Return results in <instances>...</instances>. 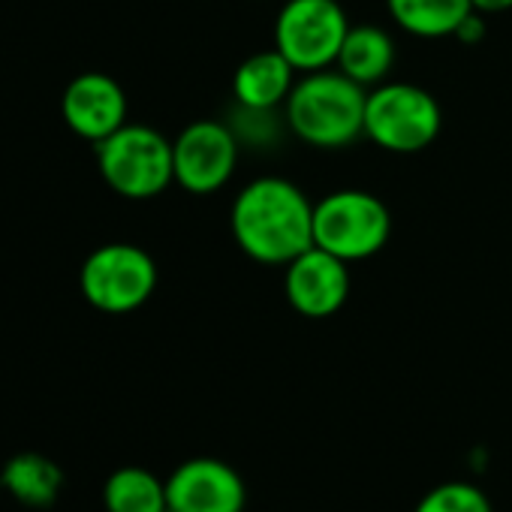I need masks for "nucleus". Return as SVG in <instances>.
Here are the masks:
<instances>
[{
	"instance_id": "obj_6",
	"label": "nucleus",
	"mask_w": 512,
	"mask_h": 512,
	"mask_svg": "<svg viewBox=\"0 0 512 512\" xmlns=\"http://www.w3.org/2000/svg\"><path fill=\"white\" fill-rule=\"evenodd\" d=\"M79 290L85 302L103 314L139 311L157 290V263L139 244H103L82 263Z\"/></svg>"
},
{
	"instance_id": "obj_3",
	"label": "nucleus",
	"mask_w": 512,
	"mask_h": 512,
	"mask_svg": "<svg viewBox=\"0 0 512 512\" xmlns=\"http://www.w3.org/2000/svg\"><path fill=\"white\" fill-rule=\"evenodd\" d=\"M97 166L124 199H154L175 181L172 142L148 124H124L97 142Z\"/></svg>"
},
{
	"instance_id": "obj_7",
	"label": "nucleus",
	"mask_w": 512,
	"mask_h": 512,
	"mask_svg": "<svg viewBox=\"0 0 512 512\" xmlns=\"http://www.w3.org/2000/svg\"><path fill=\"white\" fill-rule=\"evenodd\" d=\"M347 31L338 0H287L275 22V49L299 73H317L338 61Z\"/></svg>"
},
{
	"instance_id": "obj_19",
	"label": "nucleus",
	"mask_w": 512,
	"mask_h": 512,
	"mask_svg": "<svg viewBox=\"0 0 512 512\" xmlns=\"http://www.w3.org/2000/svg\"><path fill=\"white\" fill-rule=\"evenodd\" d=\"M473 10L482 13V16H497V13H506L512 10V0H470Z\"/></svg>"
},
{
	"instance_id": "obj_13",
	"label": "nucleus",
	"mask_w": 512,
	"mask_h": 512,
	"mask_svg": "<svg viewBox=\"0 0 512 512\" xmlns=\"http://www.w3.org/2000/svg\"><path fill=\"white\" fill-rule=\"evenodd\" d=\"M335 64L362 88H377L395 67V40L380 25H350Z\"/></svg>"
},
{
	"instance_id": "obj_8",
	"label": "nucleus",
	"mask_w": 512,
	"mask_h": 512,
	"mask_svg": "<svg viewBox=\"0 0 512 512\" xmlns=\"http://www.w3.org/2000/svg\"><path fill=\"white\" fill-rule=\"evenodd\" d=\"M175 181L196 196L220 190L238 163V142L220 121H193L172 142Z\"/></svg>"
},
{
	"instance_id": "obj_12",
	"label": "nucleus",
	"mask_w": 512,
	"mask_h": 512,
	"mask_svg": "<svg viewBox=\"0 0 512 512\" xmlns=\"http://www.w3.org/2000/svg\"><path fill=\"white\" fill-rule=\"evenodd\" d=\"M299 70L278 52H256L244 58L232 76V94L235 100L250 112H269L281 103H287Z\"/></svg>"
},
{
	"instance_id": "obj_1",
	"label": "nucleus",
	"mask_w": 512,
	"mask_h": 512,
	"mask_svg": "<svg viewBox=\"0 0 512 512\" xmlns=\"http://www.w3.org/2000/svg\"><path fill=\"white\" fill-rule=\"evenodd\" d=\"M229 226L250 260L290 266L314 247V202L287 178H256L235 196Z\"/></svg>"
},
{
	"instance_id": "obj_5",
	"label": "nucleus",
	"mask_w": 512,
	"mask_h": 512,
	"mask_svg": "<svg viewBox=\"0 0 512 512\" xmlns=\"http://www.w3.org/2000/svg\"><path fill=\"white\" fill-rule=\"evenodd\" d=\"M443 127L440 103L419 85L389 82L368 91L365 136L392 154L425 151Z\"/></svg>"
},
{
	"instance_id": "obj_14",
	"label": "nucleus",
	"mask_w": 512,
	"mask_h": 512,
	"mask_svg": "<svg viewBox=\"0 0 512 512\" xmlns=\"http://www.w3.org/2000/svg\"><path fill=\"white\" fill-rule=\"evenodd\" d=\"M395 25L422 40L455 37L461 22L473 13L470 0H386Z\"/></svg>"
},
{
	"instance_id": "obj_10",
	"label": "nucleus",
	"mask_w": 512,
	"mask_h": 512,
	"mask_svg": "<svg viewBox=\"0 0 512 512\" xmlns=\"http://www.w3.org/2000/svg\"><path fill=\"white\" fill-rule=\"evenodd\" d=\"M169 512H244L247 485L220 458H190L166 479Z\"/></svg>"
},
{
	"instance_id": "obj_18",
	"label": "nucleus",
	"mask_w": 512,
	"mask_h": 512,
	"mask_svg": "<svg viewBox=\"0 0 512 512\" xmlns=\"http://www.w3.org/2000/svg\"><path fill=\"white\" fill-rule=\"evenodd\" d=\"M485 37V28H482V13H470L464 22H461V28L455 31V40H461V43H467V46H473V43H479Z\"/></svg>"
},
{
	"instance_id": "obj_17",
	"label": "nucleus",
	"mask_w": 512,
	"mask_h": 512,
	"mask_svg": "<svg viewBox=\"0 0 512 512\" xmlns=\"http://www.w3.org/2000/svg\"><path fill=\"white\" fill-rule=\"evenodd\" d=\"M413 512H491V503L485 491L470 482H443L431 488Z\"/></svg>"
},
{
	"instance_id": "obj_11",
	"label": "nucleus",
	"mask_w": 512,
	"mask_h": 512,
	"mask_svg": "<svg viewBox=\"0 0 512 512\" xmlns=\"http://www.w3.org/2000/svg\"><path fill=\"white\" fill-rule=\"evenodd\" d=\"M61 112L76 136L97 145L127 124V94L106 73H82L64 88Z\"/></svg>"
},
{
	"instance_id": "obj_4",
	"label": "nucleus",
	"mask_w": 512,
	"mask_h": 512,
	"mask_svg": "<svg viewBox=\"0 0 512 512\" xmlns=\"http://www.w3.org/2000/svg\"><path fill=\"white\" fill-rule=\"evenodd\" d=\"M392 211L368 190H335L314 205V244L344 263L371 260L389 244Z\"/></svg>"
},
{
	"instance_id": "obj_15",
	"label": "nucleus",
	"mask_w": 512,
	"mask_h": 512,
	"mask_svg": "<svg viewBox=\"0 0 512 512\" xmlns=\"http://www.w3.org/2000/svg\"><path fill=\"white\" fill-rule=\"evenodd\" d=\"M0 482L4 488L25 506H52L64 488V473L61 467L40 455V452H22L13 455L4 464V473H0Z\"/></svg>"
},
{
	"instance_id": "obj_2",
	"label": "nucleus",
	"mask_w": 512,
	"mask_h": 512,
	"mask_svg": "<svg viewBox=\"0 0 512 512\" xmlns=\"http://www.w3.org/2000/svg\"><path fill=\"white\" fill-rule=\"evenodd\" d=\"M368 91L341 70H317L299 79L287 97L293 133L314 148H344L365 136Z\"/></svg>"
},
{
	"instance_id": "obj_16",
	"label": "nucleus",
	"mask_w": 512,
	"mask_h": 512,
	"mask_svg": "<svg viewBox=\"0 0 512 512\" xmlns=\"http://www.w3.org/2000/svg\"><path fill=\"white\" fill-rule=\"evenodd\" d=\"M106 512H169L166 482L145 467H118L103 485Z\"/></svg>"
},
{
	"instance_id": "obj_9",
	"label": "nucleus",
	"mask_w": 512,
	"mask_h": 512,
	"mask_svg": "<svg viewBox=\"0 0 512 512\" xmlns=\"http://www.w3.org/2000/svg\"><path fill=\"white\" fill-rule=\"evenodd\" d=\"M350 263L341 256L323 250V247H308L302 256L287 266L284 275V293L293 311H299L308 320H326L335 317L347 299H350Z\"/></svg>"
}]
</instances>
